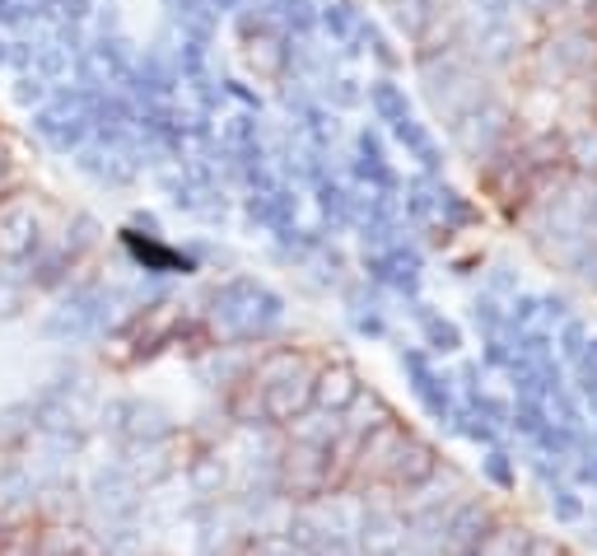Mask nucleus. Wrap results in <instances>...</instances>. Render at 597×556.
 <instances>
[{
  "instance_id": "obj_1",
  "label": "nucleus",
  "mask_w": 597,
  "mask_h": 556,
  "mask_svg": "<svg viewBox=\"0 0 597 556\" xmlns=\"http://www.w3.org/2000/svg\"><path fill=\"white\" fill-rule=\"evenodd\" d=\"M0 556H42L38 552V523H14V529L0 538Z\"/></svg>"
}]
</instances>
